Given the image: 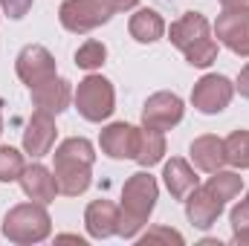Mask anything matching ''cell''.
<instances>
[{
    "mask_svg": "<svg viewBox=\"0 0 249 246\" xmlns=\"http://www.w3.org/2000/svg\"><path fill=\"white\" fill-rule=\"evenodd\" d=\"M93 145L84 136H70L55 148V183H58V194L67 197H78L90 188L93 180Z\"/></svg>",
    "mask_w": 249,
    "mask_h": 246,
    "instance_id": "obj_1",
    "label": "cell"
},
{
    "mask_svg": "<svg viewBox=\"0 0 249 246\" xmlns=\"http://www.w3.org/2000/svg\"><path fill=\"white\" fill-rule=\"evenodd\" d=\"M157 197H160V188L157 180L145 171L133 174L122 188V206H119V229L116 235H122L124 241L136 238L139 229L148 223L154 206H157Z\"/></svg>",
    "mask_w": 249,
    "mask_h": 246,
    "instance_id": "obj_2",
    "label": "cell"
},
{
    "mask_svg": "<svg viewBox=\"0 0 249 246\" xmlns=\"http://www.w3.org/2000/svg\"><path fill=\"white\" fill-rule=\"evenodd\" d=\"M168 38L186 55L191 67H209L217 61V44L212 38L209 20L200 12H186L180 20H174L168 29Z\"/></svg>",
    "mask_w": 249,
    "mask_h": 246,
    "instance_id": "obj_3",
    "label": "cell"
},
{
    "mask_svg": "<svg viewBox=\"0 0 249 246\" xmlns=\"http://www.w3.org/2000/svg\"><path fill=\"white\" fill-rule=\"evenodd\" d=\"M53 229L44 203H20L3 217V235L12 244H41Z\"/></svg>",
    "mask_w": 249,
    "mask_h": 246,
    "instance_id": "obj_4",
    "label": "cell"
},
{
    "mask_svg": "<svg viewBox=\"0 0 249 246\" xmlns=\"http://www.w3.org/2000/svg\"><path fill=\"white\" fill-rule=\"evenodd\" d=\"M116 105V93L113 84L102 75H87L84 81H78L75 90V107L87 122H105L113 113Z\"/></svg>",
    "mask_w": 249,
    "mask_h": 246,
    "instance_id": "obj_5",
    "label": "cell"
},
{
    "mask_svg": "<svg viewBox=\"0 0 249 246\" xmlns=\"http://www.w3.org/2000/svg\"><path fill=\"white\" fill-rule=\"evenodd\" d=\"M110 9L102 3V0H64L61 9H58V20L67 32H75V35H84L102 23L110 20Z\"/></svg>",
    "mask_w": 249,
    "mask_h": 246,
    "instance_id": "obj_6",
    "label": "cell"
},
{
    "mask_svg": "<svg viewBox=\"0 0 249 246\" xmlns=\"http://www.w3.org/2000/svg\"><path fill=\"white\" fill-rule=\"evenodd\" d=\"M214 35L223 47H229L235 55L249 58V6H226L223 15H217Z\"/></svg>",
    "mask_w": 249,
    "mask_h": 246,
    "instance_id": "obj_7",
    "label": "cell"
},
{
    "mask_svg": "<svg viewBox=\"0 0 249 246\" xmlns=\"http://www.w3.org/2000/svg\"><path fill=\"white\" fill-rule=\"evenodd\" d=\"M235 96V84L226 78V75H217V72H209L203 75L194 90H191V105L200 110V113H220L229 107Z\"/></svg>",
    "mask_w": 249,
    "mask_h": 246,
    "instance_id": "obj_8",
    "label": "cell"
},
{
    "mask_svg": "<svg viewBox=\"0 0 249 246\" xmlns=\"http://www.w3.org/2000/svg\"><path fill=\"white\" fill-rule=\"evenodd\" d=\"M15 70H18V78L32 90V87H38V84H44V81H50L55 75V58L50 55L47 47L29 44V47L20 50L18 61H15Z\"/></svg>",
    "mask_w": 249,
    "mask_h": 246,
    "instance_id": "obj_9",
    "label": "cell"
},
{
    "mask_svg": "<svg viewBox=\"0 0 249 246\" xmlns=\"http://www.w3.org/2000/svg\"><path fill=\"white\" fill-rule=\"evenodd\" d=\"M183 119V99L177 93H154L142 107V124L157 130H171Z\"/></svg>",
    "mask_w": 249,
    "mask_h": 246,
    "instance_id": "obj_10",
    "label": "cell"
},
{
    "mask_svg": "<svg viewBox=\"0 0 249 246\" xmlns=\"http://www.w3.org/2000/svg\"><path fill=\"white\" fill-rule=\"evenodd\" d=\"M55 133H58L55 119L50 113H44V110H35L29 124H26V130H23V151L32 154V157L50 154L53 145H55Z\"/></svg>",
    "mask_w": 249,
    "mask_h": 246,
    "instance_id": "obj_11",
    "label": "cell"
},
{
    "mask_svg": "<svg viewBox=\"0 0 249 246\" xmlns=\"http://www.w3.org/2000/svg\"><path fill=\"white\" fill-rule=\"evenodd\" d=\"M220 211H223V200H217L206 185L200 188H191L186 197V214L188 220H191V226H197V229H209L217 217H220Z\"/></svg>",
    "mask_w": 249,
    "mask_h": 246,
    "instance_id": "obj_12",
    "label": "cell"
},
{
    "mask_svg": "<svg viewBox=\"0 0 249 246\" xmlns=\"http://www.w3.org/2000/svg\"><path fill=\"white\" fill-rule=\"evenodd\" d=\"M70 99H72V90H70V81H64L58 75H53L50 81L32 87V105L50 116H58L70 107Z\"/></svg>",
    "mask_w": 249,
    "mask_h": 246,
    "instance_id": "obj_13",
    "label": "cell"
},
{
    "mask_svg": "<svg viewBox=\"0 0 249 246\" xmlns=\"http://www.w3.org/2000/svg\"><path fill=\"white\" fill-rule=\"evenodd\" d=\"M139 148V130L133 124L116 122L102 130V151L113 159H133Z\"/></svg>",
    "mask_w": 249,
    "mask_h": 246,
    "instance_id": "obj_14",
    "label": "cell"
},
{
    "mask_svg": "<svg viewBox=\"0 0 249 246\" xmlns=\"http://www.w3.org/2000/svg\"><path fill=\"white\" fill-rule=\"evenodd\" d=\"M20 188H23V194L29 197V200H35V203H53L55 200V194H58V183H55V174L50 171V168H44L41 162H35V165H26L23 168V174H20Z\"/></svg>",
    "mask_w": 249,
    "mask_h": 246,
    "instance_id": "obj_15",
    "label": "cell"
},
{
    "mask_svg": "<svg viewBox=\"0 0 249 246\" xmlns=\"http://www.w3.org/2000/svg\"><path fill=\"white\" fill-rule=\"evenodd\" d=\"M84 226L90 232V238H110L119 229V206H113L110 200H96L87 206L84 211Z\"/></svg>",
    "mask_w": 249,
    "mask_h": 246,
    "instance_id": "obj_16",
    "label": "cell"
},
{
    "mask_svg": "<svg viewBox=\"0 0 249 246\" xmlns=\"http://www.w3.org/2000/svg\"><path fill=\"white\" fill-rule=\"evenodd\" d=\"M191 159H194V165L200 171H209V174L220 171L226 165V145H223V139H217L212 133L197 136L191 142Z\"/></svg>",
    "mask_w": 249,
    "mask_h": 246,
    "instance_id": "obj_17",
    "label": "cell"
},
{
    "mask_svg": "<svg viewBox=\"0 0 249 246\" xmlns=\"http://www.w3.org/2000/svg\"><path fill=\"white\" fill-rule=\"evenodd\" d=\"M162 180H165V185H168V191H171V197H174V200H186L188 191H191V188H197L194 168L188 165L186 159H180V157H174L171 162H165Z\"/></svg>",
    "mask_w": 249,
    "mask_h": 246,
    "instance_id": "obj_18",
    "label": "cell"
},
{
    "mask_svg": "<svg viewBox=\"0 0 249 246\" xmlns=\"http://www.w3.org/2000/svg\"><path fill=\"white\" fill-rule=\"evenodd\" d=\"M127 29H130V35H133L139 44H154V41H160V38L165 35V20H162L154 9H139V12L130 18Z\"/></svg>",
    "mask_w": 249,
    "mask_h": 246,
    "instance_id": "obj_19",
    "label": "cell"
},
{
    "mask_svg": "<svg viewBox=\"0 0 249 246\" xmlns=\"http://www.w3.org/2000/svg\"><path fill=\"white\" fill-rule=\"evenodd\" d=\"M165 154V130H157V127H142L139 130V148H136V162L142 168H151L162 159Z\"/></svg>",
    "mask_w": 249,
    "mask_h": 246,
    "instance_id": "obj_20",
    "label": "cell"
},
{
    "mask_svg": "<svg viewBox=\"0 0 249 246\" xmlns=\"http://www.w3.org/2000/svg\"><path fill=\"white\" fill-rule=\"evenodd\" d=\"M206 188L217 197V200H235L238 194H241V188H244V177L241 174H235V171H214V177H209V183Z\"/></svg>",
    "mask_w": 249,
    "mask_h": 246,
    "instance_id": "obj_21",
    "label": "cell"
},
{
    "mask_svg": "<svg viewBox=\"0 0 249 246\" xmlns=\"http://www.w3.org/2000/svg\"><path fill=\"white\" fill-rule=\"evenodd\" d=\"M226 162L235 168H249V130H235L223 139Z\"/></svg>",
    "mask_w": 249,
    "mask_h": 246,
    "instance_id": "obj_22",
    "label": "cell"
},
{
    "mask_svg": "<svg viewBox=\"0 0 249 246\" xmlns=\"http://www.w3.org/2000/svg\"><path fill=\"white\" fill-rule=\"evenodd\" d=\"M26 162H23V154L9 148V145H0V183H12V180H20Z\"/></svg>",
    "mask_w": 249,
    "mask_h": 246,
    "instance_id": "obj_23",
    "label": "cell"
},
{
    "mask_svg": "<svg viewBox=\"0 0 249 246\" xmlns=\"http://www.w3.org/2000/svg\"><path fill=\"white\" fill-rule=\"evenodd\" d=\"M107 58V47L102 44V41H87V44H81L78 47V53H75V64L81 67V70H99L102 64Z\"/></svg>",
    "mask_w": 249,
    "mask_h": 246,
    "instance_id": "obj_24",
    "label": "cell"
},
{
    "mask_svg": "<svg viewBox=\"0 0 249 246\" xmlns=\"http://www.w3.org/2000/svg\"><path fill=\"white\" fill-rule=\"evenodd\" d=\"M232 241L235 244H249V194L244 203L232 209Z\"/></svg>",
    "mask_w": 249,
    "mask_h": 246,
    "instance_id": "obj_25",
    "label": "cell"
},
{
    "mask_svg": "<svg viewBox=\"0 0 249 246\" xmlns=\"http://www.w3.org/2000/svg\"><path fill=\"white\" fill-rule=\"evenodd\" d=\"M157 241H165V244L183 246V235H180V232H174V229H168V226H154V229H148V232L139 238V244H142V246L157 244Z\"/></svg>",
    "mask_w": 249,
    "mask_h": 246,
    "instance_id": "obj_26",
    "label": "cell"
},
{
    "mask_svg": "<svg viewBox=\"0 0 249 246\" xmlns=\"http://www.w3.org/2000/svg\"><path fill=\"white\" fill-rule=\"evenodd\" d=\"M0 6H3V12L9 15V18H23L29 9H32V0H0Z\"/></svg>",
    "mask_w": 249,
    "mask_h": 246,
    "instance_id": "obj_27",
    "label": "cell"
},
{
    "mask_svg": "<svg viewBox=\"0 0 249 246\" xmlns=\"http://www.w3.org/2000/svg\"><path fill=\"white\" fill-rule=\"evenodd\" d=\"M110 12H127V9H133L139 0H102Z\"/></svg>",
    "mask_w": 249,
    "mask_h": 246,
    "instance_id": "obj_28",
    "label": "cell"
},
{
    "mask_svg": "<svg viewBox=\"0 0 249 246\" xmlns=\"http://www.w3.org/2000/svg\"><path fill=\"white\" fill-rule=\"evenodd\" d=\"M238 90H241V96L244 99H249V64L241 70V75H238V84H235Z\"/></svg>",
    "mask_w": 249,
    "mask_h": 246,
    "instance_id": "obj_29",
    "label": "cell"
},
{
    "mask_svg": "<svg viewBox=\"0 0 249 246\" xmlns=\"http://www.w3.org/2000/svg\"><path fill=\"white\" fill-rule=\"evenodd\" d=\"M220 3H223V9H226V6H241V3H247V0H220Z\"/></svg>",
    "mask_w": 249,
    "mask_h": 246,
    "instance_id": "obj_30",
    "label": "cell"
},
{
    "mask_svg": "<svg viewBox=\"0 0 249 246\" xmlns=\"http://www.w3.org/2000/svg\"><path fill=\"white\" fill-rule=\"evenodd\" d=\"M0 133H3V119H0Z\"/></svg>",
    "mask_w": 249,
    "mask_h": 246,
    "instance_id": "obj_31",
    "label": "cell"
}]
</instances>
